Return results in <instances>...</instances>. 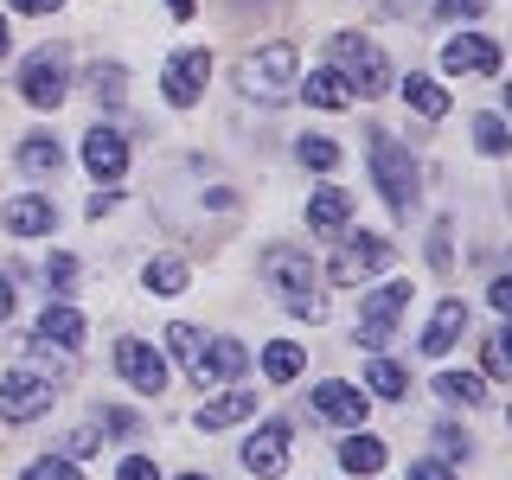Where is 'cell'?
I'll return each instance as SVG.
<instances>
[{
  "instance_id": "4fadbf2b",
  "label": "cell",
  "mask_w": 512,
  "mask_h": 480,
  "mask_svg": "<svg viewBox=\"0 0 512 480\" xmlns=\"http://www.w3.org/2000/svg\"><path fill=\"white\" fill-rule=\"evenodd\" d=\"M314 410L327 416V423L359 429V423H365V410H372V397H365V391H352V384H340V378H327V384L314 391Z\"/></svg>"
},
{
  "instance_id": "5bb4252c",
  "label": "cell",
  "mask_w": 512,
  "mask_h": 480,
  "mask_svg": "<svg viewBox=\"0 0 512 480\" xmlns=\"http://www.w3.org/2000/svg\"><path fill=\"white\" fill-rule=\"evenodd\" d=\"M84 167L96 173V180H122V167H128V141L116 135V128H90V135H84Z\"/></svg>"
},
{
  "instance_id": "d6a6232c",
  "label": "cell",
  "mask_w": 512,
  "mask_h": 480,
  "mask_svg": "<svg viewBox=\"0 0 512 480\" xmlns=\"http://www.w3.org/2000/svg\"><path fill=\"white\" fill-rule=\"evenodd\" d=\"M474 141H480V154H506V148H512L500 116H474Z\"/></svg>"
},
{
  "instance_id": "8d00e7d4",
  "label": "cell",
  "mask_w": 512,
  "mask_h": 480,
  "mask_svg": "<svg viewBox=\"0 0 512 480\" xmlns=\"http://www.w3.org/2000/svg\"><path fill=\"white\" fill-rule=\"evenodd\" d=\"M116 480H160V468H154L148 455H128L122 468H116Z\"/></svg>"
},
{
  "instance_id": "7402d4cb",
  "label": "cell",
  "mask_w": 512,
  "mask_h": 480,
  "mask_svg": "<svg viewBox=\"0 0 512 480\" xmlns=\"http://www.w3.org/2000/svg\"><path fill=\"white\" fill-rule=\"evenodd\" d=\"M39 340H58V346H84V314L52 301V308L39 314Z\"/></svg>"
},
{
  "instance_id": "b9f144b4",
  "label": "cell",
  "mask_w": 512,
  "mask_h": 480,
  "mask_svg": "<svg viewBox=\"0 0 512 480\" xmlns=\"http://www.w3.org/2000/svg\"><path fill=\"white\" fill-rule=\"evenodd\" d=\"M64 0H13V13H58Z\"/></svg>"
},
{
  "instance_id": "8992f818",
  "label": "cell",
  "mask_w": 512,
  "mask_h": 480,
  "mask_svg": "<svg viewBox=\"0 0 512 480\" xmlns=\"http://www.w3.org/2000/svg\"><path fill=\"white\" fill-rule=\"evenodd\" d=\"M20 96H26L32 109H58V103H64V52H58V45H45V52L26 58Z\"/></svg>"
},
{
  "instance_id": "f546056e",
  "label": "cell",
  "mask_w": 512,
  "mask_h": 480,
  "mask_svg": "<svg viewBox=\"0 0 512 480\" xmlns=\"http://www.w3.org/2000/svg\"><path fill=\"white\" fill-rule=\"evenodd\" d=\"M141 282H148L154 295H180V288H186V263H180V256H154Z\"/></svg>"
},
{
  "instance_id": "ffe728a7",
  "label": "cell",
  "mask_w": 512,
  "mask_h": 480,
  "mask_svg": "<svg viewBox=\"0 0 512 480\" xmlns=\"http://www.w3.org/2000/svg\"><path fill=\"white\" fill-rule=\"evenodd\" d=\"M256 416V397H244V391H224L218 404H205L199 410V429L212 436V429H231V423H250Z\"/></svg>"
},
{
  "instance_id": "ee69618b",
  "label": "cell",
  "mask_w": 512,
  "mask_h": 480,
  "mask_svg": "<svg viewBox=\"0 0 512 480\" xmlns=\"http://www.w3.org/2000/svg\"><path fill=\"white\" fill-rule=\"evenodd\" d=\"M7 314H13V288L0 282V320H7Z\"/></svg>"
},
{
  "instance_id": "7a4b0ae2",
  "label": "cell",
  "mask_w": 512,
  "mask_h": 480,
  "mask_svg": "<svg viewBox=\"0 0 512 480\" xmlns=\"http://www.w3.org/2000/svg\"><path fill=\"white\" fill-rule=\"evenodd\" d=\"M372 180L384 192V205H391L397 218H410V205H416V160H410L404 141L372 135Z\"/></svg>"
},
{
  "instance_id": "74e56055",
  "label": "cell",
  "mask_w": 512,
  "mask_h": 480,
  "mask_svg": "<svg viewBox=\"0 0 512 480\" xmlns=\"http://www.w3.org/2000/svg\"><path fill=\"white\" fill-rule=\"evenodd\" d=\"M436 448H442V455H448V461H461V455H468V448H474V442H468V436H461V429H436Z\"/></svg>"
},
{
  "instance_id": "ab89813d",
  "label": "cell",
  "mask_w": 512,
  "mask_h": 480,
  "mask_svg": "<svg viewBox=\"0 0 512 480\" xmlns=\"http://www.w3.org/2000/svg\"><path fill=\"white\" fill-rule=\"evenodd\" d=\"M429 263L448 269V224H436V237H429Z\"/></svg>"
},
{
  "instance_id": "e575fe53",
  "label": "cell",
  "mask_w": 512,
  "mask_h": 480,
  "mask_svg": "<svg viewBox=\"0 0 512 480\" xmlns=\"http://www.w3.org/2000/svg\"><path fill=\"white\" fill-rule=\"evenodd\" d=\"M436 13H442V20H480L487 0H436Z\"/></svg>"
},
{
  "instance_id": "277c9868",
  "label": "cell",
  "mask_w": 512,
  "mask_h": 480,
  "mask_svg": "<svg viewBox=\"0 0 512 480\" xmlns=\"http://www.w3.org/2000/svg\"><path fill=\"white\" fill-rule=\"evenodd\" d=\"M333 64H340V77H346V90H359V96H384V52L372 39H333Z\"/></svg>"
},
{
  "instance_id": "d6986e66",
  "label": "cell",
  "mask_w": 512,
  "mask_h": 480,
  "mask_svg": "<svg viewBox=\"0 0 512 480\" xmlns=\"http://www.w3.org/2000/svg\"><path fill=\"white\" fill-rule=\"evenodd\" d=\"M84 90L96 96V109H122L128 103V71H122V64H90Z\"/></svg>"
},
{
  "instance_id": "d4e9b609",
  "label": "cell",
  "mask_w": 512,
  "mask_h": 480,
  "mask_svg": "<svg viewBox=\"0 0 512 480\" xmlns=\"http://www.w3.org/2000/svg\"><path fill=\"white\" fill-rule=\"evenodd\" d=\"M20 167L32 173V180H45V173L64 167V148H58L52 135H26V141H20Z\"/></svg>"
},
{
  "instance_id": "2e32d148",
  "label": "cell",
  "mask_w": 512,
  "mask_h": 480,
  "mask_svg": "<svg viewBox=\"0 0 512 480\" xmlns=\"http://www.w3.org/2000/svg\"><path fill=\"white\" fill-rule=\"evenodd\" d=\"M52 224H58V212H52V199H39V192H26V199L7 205V231L13 237H52Z\"/></svg>"
},
{
  "instance_id": "f6af8a7d",
  "label": "cell",
  "mask_w": 512,
  "mask_h": 480,
  "mask_svg": "<svg viewBox=\"0 0 512 480\" xmlns=\"http://www.w3.org/2000/svg\"><path fill=\"white\" fill-rule=\"evenodd\" d=\"M7 52H13V26L0 20V58H7Z\"/></svg>"
},
{
  "instance_id": "d590c367",
  "label": "cell",
  "mask_w": 512,
  "mask_h": 480,
  "mask_svg": "<svg viewBox=\"0 0 512 480\" xmlns=\"http://www.w3.org/2000/svg\"><path fill=\"white\" fill-rule=\"evenodd\" d=\"M512 372V359H506V333H493L487 340V378H506Z\"/></svg>"
},
{
  "instance_id": "83f0119b",
  "label": "cell",
  "mask_w": 512,
  "mask_h": 480,
  "mask_svg": "<svg viewBox=\"0 0 512 480\" xmlns=\"http://www.w3.org/2000/svg\"><path fill=\"white\" fill-rule=\"evenodd\" d=\"M365 391H372V397H404L410 391L404 365H397V359H372V365H365Z\"/></svg>"
},
{
  "instance_id": "ac0fdd59",
  "label": "cell",
  "mask_w": 512,
  "mask_h": 480,
  "mask_svg": "<svg viewBox=\"0 0 512 480\" xmlns=\"http://www.w3.org/2000/svg\"><path fill=\"white\" fill-rule=\"evenodd\" d=\"M461 333H468V308H461V301H442L436 320H429V333H423V352H429V359H442Z\"/></svg>"
},
{
  "instance_id": "ba28073f",
  "label": "cell",
  "mask_w": 512,
  "mask_h": 480,
  "mask_svg": "<svg viewBox=\"0 0 512 480\" xmlns=\"http://www.w3.org/2000/svg\"><path fill=\"white\" fill-rule=\"evenodd\" d=\"M116 372L135 384L141 397H160V391H167V359H160V346H148V340H122L116 346Z\"/></svg>"
},
{
  "instance_id": "9a60e30c",
  "label": "cell",
  "mask_w": 512,
  "mask_h": 480,
  "mask_svg": "<svg viewBox=\"0 0 512 480\" xmlns=\"http://www.w3.org/2000/svg\"><path fill=\"white\" fill-rule=\"evenodd\" d=\"M167 346H173V359L186 365V378L205 391V384H212V359H205V333H199V327H186V320H173V327H167Z\"/></svg>"
},
{
  "instance_id": "4316f807",
  "label": "cell",
  "mask_w": 512,
  "mask_h": 480,
  "mask_svg": "<svg viewBox=\"0 0 512 480\" xmlns=\"http://www.w3.org/2000/svg\"><path fill=\"white\" fill-rule=\"evenodd\" d=\"M301 96H308L314 109H346V103H352V90H346V77H340V71H314Z\"/></svg>"
},
{
  "instance_id": "836d02e7",
  "label": "cell",
  "mask_w": 512,
  "mask_h": 480,
  "mask_svg": "<svg viewBox=\"0 0 512 480\" xmlns=\"http://www.w3.org/2000/svg\"><path fill=\"white\" fill-rule=\"evenodd\" d=\"M96 448H103V429H71V436H64V461H84Z\"/></svg>"
},
{
  "instance_id": "30bf717a",
  "label": "cell",
  "mask_w": 512,
  "mask_h": 480,
  "mask_svg": "<svg viewBox=\"0 0 512 480\" xmlns=\"http://www.w3.org/2000/svg\"><path fill=\"white\" fill-rule=\"evenodd\" d=\"M384 263H391V244H384V237H372V231H359V237H346V250H340V256H333V282L352 288V282L378 276Z\"/></svg>"
},
{
  "instance_id": "44dd1931",
  "label": "cell",
  "mask_w": 512,
  "mask_h": 480,
  "mask_svg": "<svg viewBox=\"0 0 512 480\" xmlns=\"http://www.w3.org/2000/svg\"><path fill=\"white\" fill-rule=\"evenodd\" d=\"M340 468H346V474H378V468H384V442L365 436V429H352V436L340 442Z\"/></svg>"
},
{
  "instance_id": "cb8c5ba5",
  "label": "cell",
  "mask_w": 512,
  "mask_h": 480,
  "mask_svg": "<svg viewBox=\"0 0 512 480\" xmlns=\"http://www.w3.org/2000/svg\"><path fill=\"white\" fill-rule=\"evenodd\" d=\"M436 397H442V404H455V410H474V404H487V384H480L474 372H442L436 378Z\"/></svg>"
},
{
  "instance_id": "5b68a950",
  "label": "cell",
  "mask_w": 512,
  "mask_h": 480,
  "mask_svg": "<svg viewBox=\"0 0 512 480\" xmlns=\"http://www.w3.org/2000/svg\"><path fill=\"white\" fill-rule=\"evenodd\" d=\"M52 410V378H39V372H7L0 378V423H32V416H45Z\"/></svg>"
},
{
  "instance_id": "e0dca14e",
  "label": "cell",
  "mask_w": 512,
  "mask_h": 480,
  "mask_svg": "<svg viewBox=\"0 0 512 480\" xmlns=\"http://www.w3.org/2000/svg\"><path fill=\"white\" fill-rule=\"evenodd\" d=\"M346 218H352V192H340V186H320L314 199H308V231L333 237V231H346Z\"/></svg>"
},
{
  "instance_id": "1f68e13d",
  "label": "cell",
  "mask_w": 512,
  "mask_h": 480,
  "mask_svg": "<svg viewBox=\"0 0 512 480\" xmlns=\"http://www.w3.org/2000/svg\"><path fill=\"white\" fill-rule=\"evenodd\" d=\"M26 480H84V474H77V461H64V455H39V461H26Z\"/></svg>"
},
{
  "instance_id": "60d3db41",
  "label": "cell",
  "mask_w": 512,
  "mask_h": 480,
  "mask_svg": "<svg viewBox=\"0 0 512 480\" xmlns=\"http://www.w3.org/2000/svg\"><path fill=\"white\" fill-rule=\"evenodd\" d=\"M410 480H455L442 461H410Z\"/></svg>"
},
{
  "instance_id": "f1b7e54d",
  "label": "cell",
  "mask_w": 512,
  "mask_h": 480,
  "mask_svg": "<svg viewBox=\"0 0 512 480\" xmlns=\"http://www.w3.org/2000/svg\"><path fill=\"white\" fill-rule=\"evenodd\" d=\"M301 167H314V173H333V167H340V141H333V135H301Z\"/></svg>"
},
{
  "instance_id": "52a82bcc",
  "label": "cell",
  "mask_w": 512,
  "mask_h": 480,
  "mask_svg": "<svg viewBox=\"0 0 512 480\" xmlns=\"http://www.w3.org/2000/svg\"><path fill=\"white\" fill-rule=\"evenodd\" d=\"M410 308V282H384L378 295H365V314H359V346H384V333L404 320Z\"/></svg>"
},
{
  "instance_id": "3957f363",
  "label": "cell",
  "mask_w": 512,
  "mask_h": 480,
  "mask_svg": "<svg viewBox=\"0 0 512 480\" xmlns=\"http://www.w3.org/2000/svg\"><path fill=\"white\" fill-rule=\"evenodd\" d=\"M295 71H301V52L288 39H276V45H263V52H250L237 64V84L250 96H288L295 90Z\"/></svg>"
},
{
  "instance_id": "603a6c76",
  "label": "cell",
  "mask_w": 512,
  "mask_h": 480,
  "mask_svg": "<svg viewBox=\"0 0 512 480\" xmlns=\"http://www.w3.org/2000/svg\"><path fill=\"white\" fill-rule=\"evenodd\" d=\"M404 103L416 109V116H429V122L448 116V90L436 84V77H404Z\"/></svg>"
},
{
  "instance_id": "f35d334b",
  "label": "cell",
  "mask_w": 512,
  "mask_h": 480,
  "mask_svg": "<svg viewBox=\"0 0 512 480\" xmlns=\"http://www.w3.org/2000/svg\"><path fill=\"white\" fill-rule=\"evenodd\" d=\"M71 276H77L71 256H52V263H45V282H52V288H71Z\"/></svg>"
},
{
  "instance_id": "bcb514c9",
  "label": "cell",
  "mask_w": 512,
  "mask_h": 480,
  "mask_svg": "<svg viewBox=\"0 0 512 480\" xmlns=\"http://www.w3.org/2000/svg\"><path fill=\"white\" fill-rule=\"evenodd\" d=\"M180 480H212V474H180Z\"/></svg>"
},
{
  "instance_id": "6da1fadb",
  "label": "cell",
  "mask_w": 512,
  "mask_h": 480,
  "mask_svg": "<svg viewBox=\"0 0 512 480\" xmlns=\"http://www.w3.org/2000/svg\"><path fill=\"white\" fill-rule=\"evenodd\" d=\"M263 276L276 282V295H282L288 314H301V320H320V314H327V301H320V269L308 263V250L269 244L263 250Z\"/></svg>"
},
{
  "instance_id": "8fae6325",
  "label": "cell",
  "mask_w": 512,
  "mask_h": 480,
  "mask_svg": "<svg viewBox=\"0 0 512 480\" xmlns=\"http://www.w3.org/2000/svg\"><path fill=\"white\" fill-rule=\"evenodd\" d=\"M442 71L448 77H493L500 71V45L480 39V32H461V39L442 45Z\"/></svg>"
},
{
  "instance_id": "484cf974",
  "label": "cell",
  "mask_w": 512,
  "mask_h": 480,
  "mask_svg": "<svg viewBox=\"0 0 512 480\" xmlns=\"http://www.w3.org/2000/svg\"><path fill=\"white\" fill-rule=\"evenodd\" d=\"M301 365H308V352H301L295 340H276V346H263V372L288 384V378H301Z\"/></svg>"
},
{
  "instance_id": "4dcf8cb0",
  "label": "cell",
  "mask_w": 512,
  "mask_h": 480,
  "mask_svg": "<svg viewBox=\"0 0 512 480\" xmlns=\"http://www.w3.org/2000/svg\"><path fill=\"white\" fill-rule=\"evenodd\" d=\"M205 359H212V378H237L250 365V352L237 340H205Z\"/></svg>"
},
{
  "instance_id": "7c38bea8",
  "label": "cell",
  "mask_w": 512,
  "mask_h": 480,
  "mask_svg": "<svg viewBox=\"0 0 512 480\" xmlns=\"http://www.w3.org/2000/svg\"><path fill=\"white\" fill-rule=\"evenodd\" d=\"M244 468L256 480H282V468H288V423H263V429H256V436L244 442Z\"/></svg>"
},
{
  "instance_id": "7bdbcfd3",
  "label": "cell",
  "mask_w": 512,
  "mask_h": 480,
  "mask_svg": "<svg viewBox=\"0 0 512 480\" xmlns=\"http://www.w3.org/2000/svg\"><path fill=\"white\" fill-rule=\"evenodd\" d=\"M192 7H199V0H167V13H173V20H192Z\"/></svg>"
},
{
  "instance_id": "9c48e42d",
  "label": "cell",
  "mask_w": 512,
  "mask_h": 480,
  "mask_svg": "<svg viewBox=\"0 0 512 480\" xmlns=\"http://www.w3.org/2000/svg\"><path fill=\"white\" fill-rule=\"evenodd\" d=\"M205 77H212V52H205V45H192V52H180L167 64V77H160V84H167V103L173 109H192L205 96Z\"/></svg>"
}]
</instances>
